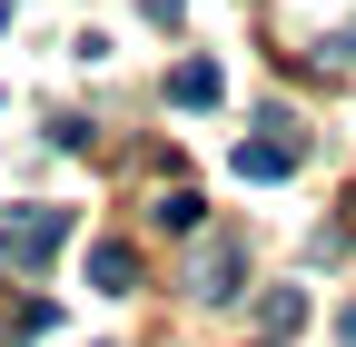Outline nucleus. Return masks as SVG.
Listing matches in <instances>:
<instances>
[{
    "label": "nucleus",
    "instance_id": "5",
    "mask_svg": "<svg viewBox=\"0 0 356 347\" xmlns=\"http://www.w3.org/2000/svg\"><path fill=\"white\" fill-rule=\"evenodd\" d=\"M228 278H238V248H208L198 258V298H228Z\"/></svg>",
    "mask_w": 356,
    "mask_h": 347
},
{
    "label": "nucleus",
    "instance_id": "1",
    "mask_svg": "<svg viewBox=\"0 0 356 347\" xmlns=\"http://www.w3.org/2000/svg\"><path fill=\"white\" fill-rule=\"evenodd\" d=\"M70 238V208H30V219H0V268H40Z\"/></svg>",
    "mask_w": 356,
    "mask_h": 347
},
{
    "label": "nucleus",
    "instance_id": "2",
    "mask_svg": "<svg viewBox=\"0 0 356 347\" xmlns=\"http://www.w3.org/2000/svg\"><path fill=\"white\" fill-rule=\"evenodd\" d=\"M267 129H277V139H248V149H238V179H287V169H297L287 119H267Z\"/></svg>",
    "mask_w": 356,
    "mask_h": 347
},
{
    "label": "nucleus",
    "instance_id": "6",
    "mask_svg": "<svg viewBox=\"0 0 356 347\" xmlns=\"http://www.w3.org/2000/svg\"><path fill=\"white\" fill-rule=\"evenodd\" d=\"M346 347H356V308H346Z\"/></svg>",
    "mask_w": 356,
    "mask_h": 347
},
{
    "label": "nucleus",
    "instance_id": "4",
    "mask_svg": "<svg viewBox=\"0 0 356 347\" xmlns=\"http://www.w3.org/2000/svg\"><path fill=\"white\" fill-rule=\"evenodd\" d=\"M168 100H178V109H208V100H218V60H178V70H168Z\"/></svg>",
    "mask_w": 356,
    "mask_h": 347
},
{
    "label": "nucleus",
    "instance_id": "3",
    "mask_svg": "<svg viewBox=\"0 0 356 347\" xmlns=\"http://www.w3.org/2000/svg\"><path fill=\"white\" fill-rule=\"evenodd\" d=\"M89 278H99L109 298H119V288H139V248H119V238H99V248H89Z\"/></svg>",
    "mask_w": 356,
    "mask_h": 347
},
{
    "label": "nucleus",
    "instance_id": "7",
    "mask_svg": "<svg viewBox=\"0 0 356 347\" xmlns=\"http://www.w3.org/2000/svg\"><path fill=\"white\" fill-rule=\"evenodd\" d=\"M346 50H356V30H346Z\"/></svg>",
    "mask_w": 356,
    "mask_h": 347
}]
</instances>
